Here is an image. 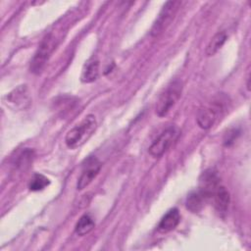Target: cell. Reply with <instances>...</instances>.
Returning <instances> with one entry per match:
<instances>
[{
    "label": "cell",
    "mask_w": 251,
    "mask_h": 251,
    "mask_svg": "<svg viewBox=\"0 0 251 251\" xmlns=\"http://www.w3.org/2000/svg\"><path fill=\"white\" fill-rule=\"evenodd\" d=\"M99 75V61L97 59L89 60L83 67L80 79L84 83L95 81Z\"/></svg>",
    "instance_id": "obj_12"
},
{
    "label": "cell",
    "mask_w": 251,
    "mask_h": 251,
    "mask_svg": "<svg viewBox=\"0 0 251 251\" xmlns=\"http://www.w3.org/2000/svg\"><path fill=\"white\" fill-rule=\"evenodd\" d=\"M178 135V130L175 126L166 128L149 146L148 152L154 158L161 157L173 144Z\"/></svg>",
    "instance_id": "obj_5"
},
{
    "label": "cell",
    "mask_w": 251,
    "mask_h": 251,
    "mask_svg": "<svg viewBox=\"0 0 251 251\" xmlns=\"http://www.w3.org/2000/svg\"><path fill=\"white\" fill-rule=\"evenodd\" d=\"M222 105L220 103H213L207 107L199 109L196 117L198 126L203 129L210 128L218 119Z\"/></svg>",
    "instance_id": "obj_7"
},
{
    "label": "cell",
    "mask_w": 251,
    "mask_h": 251,
    "mask_svg": "<svg viewBox=\"0 0 251 251\" xmlns=\"http://www.w3.org/2000/svg\"><path fill=\"white\" fill-rule=\"evenodd\" d=\"M58 38L53 32L47 33L41 40L31 62H30V72L33 74H39L45 67L47 61L51 57L52 53L58 45Z\"/></svg>",
    "instance_id": "obj_2"
},
{
    "label": "cell",
    "mask_w": 251,
    "mask_h": 251,
    "mask_svg": "<svg viewBox=\"0 0 251 251\" xmlns=\"http://www.w3.org/2000/svg\"><path fill=\"white\" fill-rule=\"evenodd\" d=\"M97 126L96 119L93 115L89 114L83 120L72 127L65 137L66 145L70 149H75L83 145L93 134Z\"/></svg>",
    "instance_id": "obj_1"
},
{
    "label": "cell",
    "mask_w": 251,
    "mask_h": 251,
    "mask_svg": "<svg viewBox=\"0 0 251 251\" xmlns=\"http://www.w3.org/2000/svg\"><path fill=\"white\" fill-rule=\"evenodd\" d=\"M226 38H227V35L225 31H220V32L216 33L213 36V38L210 40V42L208 43L206 50H205V54L209 57L215 55L223 47Z\"/></svg>",
    "instance_id": "obj_14"
},
{
    "label": "cell",
    "mask_w": 251,
    "mask_h": 251,
    "mask_svg": "<svg viewBox=\"0 0 251 251\" xmlns=\"http://www.w3.org/2000/svg\"><path fill=\"white\" fill-rule=\"evenodd\" d=\"M50 184V180L41 174H34L28 183V188L31 191H39Z\"/></svg>",
    "instance_id": "obj_16"
},
{
    "label": "cell",
    "mask_w": 251,
    "mask_h": 251,
    "mask_svg": "<svg viewBox=\"0 0 251 251\" xmlns=\"http://www.w3.org/2000/svg\"><path fill=\"white\" fill-rule=\"evenodd\" d=\"M180 4V1H167L165 3L151 28L150 33L152 36H158L169 26Z\"/></svg>",
    "instance_id": "obj_4"
},
{
    "label": "cell",
    "mask_w": 251,
    "mask_h": 251,
    "mask_svg": "<svg viewBox=\"0 0 251 251\" xmlns=\"http://www.w3.org/2000/svg\"><path fill=\"white\" fill-rule=\"evenodd\" d=\"M206 200L208 199L199 190L190 192L187 195L186 201H185L186 209L192 213H198L203 209Z\"/></svg>",
    "instance_id": "obj_13"
},
{
    "label": "cell",
    "mask_w": 251,
    "mask_h": 251,
    "mask_svg": "<svg viewBox=\"0 0 251 251\" xmlns=\"http://www.w3.org/2000/svg\"><path fill=\"white\" fill-rule=\"evenodd\" d=\"M180 221V215L176 208L170 209L161 219L158 225V230L161 233H167L174 230Z\"/></svg>",
    "instance_id": "obj_10"
},
{
    "label": "cell",
    "mask_w": 251,
    "mask_h": 251,
    "mask_svg": "<svg viewBox=\"0 0 251 251\" xmlns=\"http://www.w3.org/2000/svg\"><path fill=\"white\" fill-rule=\"evenodd\" d=\"M211 198H213L214 206L219 213L225 214L227 211L230 202V196L225 186L220 184L214 191Z\"/></svg>",
    "instance_id": "obj_11"
},
{
    "label": "cell",
    "mask_w": 251,
    "mask_h": 251,
    "mask_svg": "<svg viewBox=\"0 0 251 251\" xmlns=\"http://www.w3.org/2000/svg\"><path fill=\"white\" fill-rule=\"evenodd\" d=\"M7 102L15 105L16 108L25 109L30 104V98L26 85H20L6 96Z\"/></svg>",
    "instance_id": "obj_9"
},
{
    "label": "cell",
    "mask_w": 251,
    "mask_h": 251,
    "mask_svg": "<svg viewBox=\"0 0 251 251\" xmlns=\"http://www.w3.org/2000/svg\"><path fill=\"white\" fill-rule=\"evenodd\" d=\"M236 133V130H232V131H228V132H226V137L225 138V144L226 145V146H228V145H230L233 141H234V139L236 138V135L237 134H235Z\"/></svg>",
    "instance_id": "obj_18"
},
{
    "label": "cell",
    "mask_w": 251,
    "mask_h": 251,
    "mask_svg": "<svg viewBox=\"0 0 251 251\" xmlns=\"http://www.w3.org/2000/svg\"><path fill=\"white\" fill-rule=\"evenodd\" d=\"M94 226H95V223L93 219L89 215H83L77 221L75 227V231L77 235L83 236L89 233L94 228Z\"/></svg>",
    "instance_id": "obj_15"
},
{
    "label": "cell",
    "mask_w": 251,
    "mask_h": 251,
    "mask_svg": "<svg viewBox=\"0 0 251 251\" xmlns=\"http://www.w3.org/2000/svg\"><path fill=\"white\" fill-rule=\"evenodd\" d=\"M100 170L101 163L97 158L93 156L87 158L83 163L81 174L77 179L76 189L82 190L83 188L87 187L92 182V180L97 176Z\"/></svg>",
    "instance_id": "obj_6"
},
{
    "label": "cell",
    "mask_w": 251,
    "mask_h": 251,
    "mask_svg": "<svg viewBox=\"0 0 251 251\" xmlns=\"http://www.w3.org/2000/svg\"><path fill=\"white\" fill-rule=\"evenodd\" d=\"M181 90V82L178 80H175L168 85V87L161 94L157 101L156 114L159 117H164L170 112V110L175 106V104L179 99Z\"/></svg>",
    "instance_id": "obj_3"
},
{
    "label": "cell",
    "mask_w": 251,
    "mask_h": 251,
    "mask_svg": "<svg viewBox=\"0 0 251 251\" xmlns=\"http://www.w3.org/2000/svg\"><path fill=\"white\" fill-rule=\"evenodd\" d=\"M31 157H32V151L31 150H25L19 157L18 159V166H25L26 164H28L31 160Z\"/></svg>",
    "instance_id": "obj_17"
},
{
    "label": "cell",
    "mask_w": 251,
    "mask_h": 251,
    "mask_svg": "<svg viewBox=\"0 0 251 251\" xmlns=\"http://www.w3.org/2000/svg\"><path fill=\"white\" fill-rule=\"evenodd\" d=\"M220 177L217 174V172L213 169L206 170L202 173L200 176V185H199V191L203 193V195L210 199L216 190V188L220 185Z\"/></svg>",
    "instance_id": "obj_8"
}]
</instances>
